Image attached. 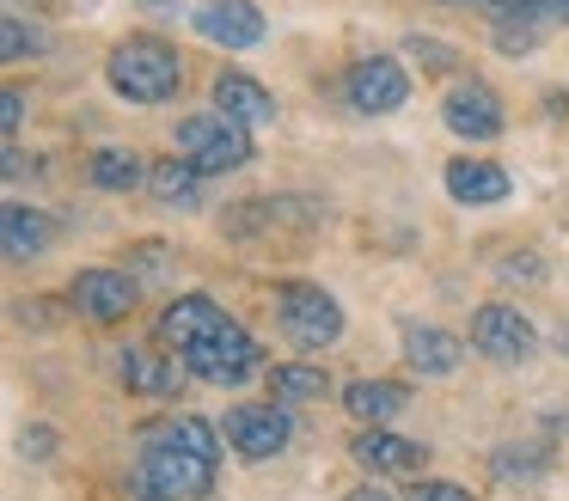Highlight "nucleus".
<instances>
[{
	"mask_svg": "<svg viewBox=\"0 0 569 501\" xmlns=\"http://www.w3.org/2000/svg\"><path fill=\"white\" fill-rule=\"evenodd\" d=\"M123 379L136 391H178V373L166 361H153V354H141V349H129L123 354Z\"/></svg>",
	"mask_w": 569,
	"mask_h": 501,
	"instance_id": "24",
	"label": "nucleus"
},
{
	"mask_svg": "<svg viewBox=\"0 0 569 501\" xmlns=\"http://www.w3.org/2000/svg\"><path fill=\"white\" fill-rule=\"evenodd\" d=\"M325 208L307 202V196H258V202H239L221 214V227L233 239H258V232H276V227H312Z\"/></svg>",
	"mask_w": 569,
	"mask_h": 501,
	"instance_id": "9",
	"label": "nucleus"
},
{
	"mask_svg": "<svg viewBox=\"0 0 569 501\" xmlns=\"http://www.w3.org/2000/svg\"><path fill=\"white\" fill-rule=\"evenodd\" d=\"M276 398H319L325 391V373L319 367H307V361H295V367H276Z\"/></svg>",
	"mask_w": 569,
	"mask_h": 501,
	"instance_id": "25",
	"label": "nucleus"
},
{
	"mask_svg": "<svg viewBox=\"0 0 569 501\" xmlns=\"http://www.w3.org/2000/svg\"><path fill=\"white\" fill-rule=\"evenodd\" d=\"M545 471H551V447L545 440H515V447L496 452V477L502 483H539Z\"/></svg>",
	"mask_w": 569,
	"mask_h": 501,
	"instance_id": "22",
	"label": "nucleus"
},
{
	"mask_svg": "<svg viewBox=\"0 0 569 501\" xmlns=\"http://www.w3.org/2000/svg\"><path fill=\"white\" fill-rule=\"evenodd\" d=\"M532 324L515 312V305H478L471 312V349L478 354H490V361H502V367H515V361H527L532 354Z\"/></svg>",
	"mask_w": 569,
	"mask_h": 501,
	"instance_id": "8",
	"label": "nucleus"
},
{
	"mask_svg": "<svg viewBox=\"0 0 569 501\" xmlns=\"http://www.w3.org/2000/svg\"><path fill=\"white\" fill-rule=\"evenodd\" d=\"M441 122L453 134H466V141H496V134H502V98L483 80H466L441 98Z\"/></svg>",
	"mask_w": 569,
	"mask_h": 501,
	"instance_id": "11",
	"label": "nucleus"
},
{
	"mask_svg": "<svg viewBox=\"0 0 569 501\" xmlns=\"http://www.w3.org/2000/svg\"><path fill=\"white\" fill-rule=\"evenodd\" d=\"M349 415H361V422H386V415L405 410V385H386V379H356V385L343 391Z\"/></svg>",
	"mask_w": 569,
	"mask_h": 501,
	"instance_id": "21",
	"label": "nucleus"
},
{
	"mask_svg": "<svg viewBox=\"0 0 569 501\" xmlns=\"http://www.w3.org/2000/svg\"><path fill=\"white\" fill-rule=\"evenodd\" d=\"M209 459H190V452L166 447V440L148 434V452H141V471H136V495L141 501H197L209 495Z\"/></svg>",
	"mask_w": 569,
	"mask_h": 501,
	"instance_id": "3",
	"label": "nucleus"
},
{
	"mask_svg": "<svg viewBox=\"0 0 569 501\" xmlns=\"http://www.w3.org/2000/svg\"><path fill=\"white\" fill-rule=\"evenodd\" d=\"M263 12L251 7V0H209V7H197V37H209L214 49H251L263 43Z\"/></svg>",
	"mask_w": 569,
	"mask_h": 501,
	"instance_id": "12",
	"label": "nucleus"
},
{
	"mask_svg": "<svg viewBox=\"0 0 569 501\" xmlns=\"http://www.w3.org/2000/svg\"><path fill=\"white\" fill-rule=\"evenodd\" d=\"M68 300H74V312L92 318V324H117V318H129V305H136V275H123V269H80Z\"/></svg>",
	"mask_w": 569,
	"mask_h": 501,
	"instance_id": "10",
	"label": "nucleus"
},
{
	"mask_svg": "<svg viewBox=\"0 0 569 501\" xmlns=\"http://www.w3.org/2000/svg\"><path fill=\"white\" fill-rule=\"evenodd\" d=\"M356 459L368 464V471H380V477H405V471H422V459H429V452H422L417 440L386 434V428L373 422L368 434H356Z\"/></svg>",
	"mask_w": 569,
	"mask_h": 501,
	"instance_id": "13",
	"label": "nucleus"
},
{
	"mask_svg": "<svg viewBox=\"0 0 569 501\" xmlns=\"http://www.w3.org/2000/svg\"><path fill=\"white\" fill-rule=\"evenodd\" d=\"M19 122H26V98H19L13 86H7V92H0V129H7V141L19 134Z\"/></svg>",
	"mask_w": 569,
	"mask_h": 501,
	"instance_id": "28",
	"label": "nucleus"
},
{
	"mask_svg": "<svg viewBox=\"0 0 569 501\" xmlns=\"http://www.w3.org/2000/svg\"><path fill=\"white\" fill-rule=\"evenodd\" d=\"M221 428L233 440V452H246V459H276L288 447V434H295L282 403H239V410H227Z\"/></svg>",
	"mask_w": 569,
	"mask_h": 501,
	"instance_id": "7",
	"label": "nucleus"
},
{
	"mask_svg": "<svg viewBox=\"0 0 569 501\" xmlns=\"http://www.w3.org/2000/svg\"><path fill=\"white\" fill-rule=\"evenodd\" d=\"M405 501H471V489H459V483H410Z\"/></svg>",
	"mask_w": 569,
	"mask_h": 501,
	"instance_id": "27",
	"label": "nucleus"
},
{
	"mask_svg": "<svg viewBox=\"0 0 569 501\" xmlns=\"http://www.w3.org/2000/svg\"><path fill=\"white\" fill-rule=\"evenodd\" d=\"M251 361H258V349H251V337L233 324V318H221L209 337H197V342L184 349V367H190L197 379H209V385H239Z\"/></svg>",
	"mask_w": 569,
	"mask_h": 501,
	"instance_id": "5",
	"label": "nucleus"
},
{
	"mask_svg": "<svg viewBox=\"0 0 569 501\" xmlns=\"http://www.w3.org/2000/svg\"><path fill=\"white\" fill-rule=\"evenodd\" d=\"M148 171L153 166H141V153H129V147H99L92 153V166H87V178L99 183V190H136V183H148Z\"/></svg>",
	"mask_w": 569,
	"mask_h": 501,
	"instance_id": "19",
	"label": "nucleus"
},
{
	"mask_svg": "<svg viewBox=\"0 0 569 501\" xmlns=\"http://www.w3.org/2000/svg\"><path fill=\"white\" fill-rule=\"evenodd\" d=\"M221 324V305L214 300H202V293H190V300H178V305H166V318H160V342L166 349H178L184 354L197 337H209V330Z\"/></svg>",
	"mask_w": 569,
	"mask_h": 501,
	"instance_id": "16",
	"label": "nucleus"
},
{
	"mask_svg": "<svg viewBox=\"0 0 569 501\" xmlns=\"http://www.w3.org/2000/svg\"><path fill=\"white\" fill-rule=\"evenodd\" d=\"M551 7H557V12H563V19H569V0H551Z\"/></svg>",
	"mask_w": 569,
	"mask_h": 501,
	"instance_id": "31",
	"label": "nucleus"
},
{
	"mask_svg": "<svg viewBox=\"0 0 569 501\" xmlns=\"http://www.w3.org/2000/svg\"><path fill=\"white\" fill-rule=\"evenodd\" d=\"M447 196H453V202H471V208L502 202V196H508V171L490 166V159H453V166H447Z\"/></svg>",
	"mask_w": 569,
	"mask_h": 501,
	"instance_id": "14",
	"label": "nucleus"
},
{
	"mask_svg": "<svg viewBox=\"0 0 569 501\" xmlns=\"http://www.w3.org/2000/svg\"><path fill=\"white\" fill-rule=\"evenodd\" d=\"M405 49L422 61V68H453V56H447V49H435L429 37H405Z\"/></svg>",
	"mask_w": 569,
	"mask_h": 501,
	"instance_id": "29",
	"label": "nucleus"
},
{
	"mask_svg": "<svg viewBox=\"0 0 569 501\" xmlns=\"http://www.w3.org/2000/svg\"><path fill=\"white\" fill-rule=\"evenodd\" d=\"M197 178L202 171L190 166V159H160V166L148 171V190L160 208H197Z\"/></svg>",
	"mask_w": 569,
	"mask_h": 501,
	"instance_id": "20",
	"label": "nucleus"
},
{
	"mask_svg": "<svg viewBox=\"0 0 569 501\" xmlns=\"http://www.w3.org/2000/svg\"><path fill=\"white\" fill-rule=\"evenodd\" d=\"M276 312H282L288 342H300V349H331V342L343 337V305L325 288H312V281H288Z\"/></svg>",
	"mask_w": 569,
	"mask_h": 501,
	"instance_id": "4",
	"label": "nucleus"
},
{
	"mask_svg": "<svg viewBox=\"0 0 569 501\" xmlns=\"http://www.w3.org/2000/svg\"><path fill=\"white\" fill-rule=\"evenodd\" d=\"M214 110H227V117H239V122H276V98L263 92L251 73H221V80H214Z\"/></svg>",
	"mask_w": 569,
	"mask_h": 501,
	"instance_id": "17",
	"label": "nucleus"
},
{
	"mask_svg": "<svg viewBox=\"0 0 569 501\" xmlns=\"http://www.w3.org/2000/svg\"><path fill=\"white\" fill-rule=\"evenodd\" d=\"M349 501H392V495H386V489H356Z\"/></svg>",
	"mask_w": 569,
	"mask_h": 501,
	"instance_id": "30",
	"label": "nucleus"
},
{
	"mask_svg": "<svg viewBox=\"0 0 569 501\" xmlns=\"http://www.w3.org/2000/svg\"><path fill=\"white\" fill-rule=\"evenodd\" d=\"M0 227H7V257H13V263H31V257H43L56 244V220L38 214V208H26V202L7 208Z\"/></svg>",
	"mask_w": 569,
	"mask_h": 501,
	"instance_id": "15",
	"label": "nucleus"
},
{
	"mask_svg": "<svg viewBox=\"0 0 569 501\" xmlns=\"http://www.w3.org/2000/svg\"><path fill=\"white\" fill-rule=\"evenodd\" d=\"M246 129L251 122L227 117V110H214V117H184L178 122V153H184L202 178H214V171H239L251 159V134Z\"/></svg>",
	"mask_w": 569,
	"mask_h": 501,
	"instance_id": "2",
	"label": "nucleus"
},
{
	"mask_svg": "<svg viewBox=\"0 0 569 501\" xmlns=\"http://www.w3.org/2000/svg\"><path fill=\"white\" fill-rule=\"evenodd\" d=\"M153 440H166V447L190 452V459H209L214 464V428L202 422V415H172V422L153 428Z\"/></svg>",
	"mask_w": 569,
	"mask_h": 501,
	"instance_id": "23",
	"label": "nucleus"
},
{
	"mask_svg": "<svg viewBox=\"0 0 569 501\" xmlns=\"http://www.w3.org/2000/svg\"><path fill=\"white\" fill-rule=\"evenodd\" d=\"M343 92H349V104H356L361 117H386V110H398L410 98V73L398 68L392 56H368V61H356V68L343 73Z\"/></svg>",
	"mask_w": 569,
	"mask_h": 501,
	"instance_id": "6",
	"label": "nucleus"
},
{
	"mask_svg": "<svg viewBox=\"0 0 569 501\" xmlns=\"http://www.w3.org/2000/svg\"><path fill=\"white\" fill-rule=\"evenodd\" d=\"M405 361L422 367V373H453L459 367V342L435 324H410L405 330Z\"/></svg>",
	"mask_w": 569,
	"mask_h": 501,
	"instance_id": "18",
	"label": "nucleus"
},
{
	"mask_svg": "<svg viewBox=\"0 0 569 501\" xmlns=\"http://www.w3.org/2000/svg\"><path fill=\"white\" fill-rule=\"evenodd\" d=\"M0 37H7V43H0V56H7V61L43 56V31H38V24H26V19H7V24H0Z\"/></svg>",
	"mask_w": 569,
	"mask_h": 501,
	"instance_id": "26",
	"label": "nucleus"
},
{
	"mask_svg": "<svg viewBox=\"0 0 569 501\" xmlns=\"http://www.w3.org/2000/svg\"><path fill=\"white\" fill-rule=\"evenodd\" d=\"M104 80H111V92L129 98V104H166V98L184 86V61H178V49L160 43V37H129V43L111 49Z\"/></svg>",
	"mask_w": 569,
	"mask_h": 501,
	"instance_id": "1",
	"label": "nucleus"
}]
</instances>
